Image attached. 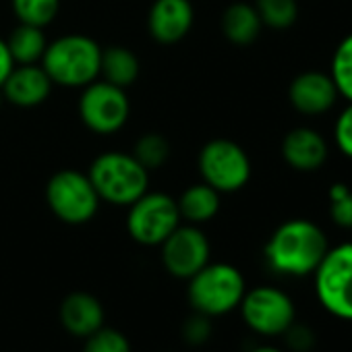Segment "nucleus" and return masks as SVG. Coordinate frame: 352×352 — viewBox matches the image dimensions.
I'll use <instances>...</instances> for the list:
<instances>
[{
	"mask_svg": "<svg viewBox=\"0 0 352 352\" xmlns=\"http://www.w3.org/2000/svg\"><path fill=\"white\" fill-rule=\"evenodd\" d=\"M327 249V236L315 222L294 218L272 232L263 255L272 272L302 278L315 274Z\"/></svg>",
	"mask_w": 352,
	"mask_h": 352,
	"instance_id": "1",
	"label": "nucleus"
},
{
	"mask_svg": "<svg viewBox=\"0 0 352 352\" xmlns=\"http://www.w3.org/2000/svg\"><path fill=\"white\" fill-rule=\"evenodd\" d=\"M11 7L19 23L46 28L56 19L60 0H11Z\"/></svg>",
	"mask_w": 352,
	"mask_h": 352,
	"instance_id": "23",
	"label": "nucleus"
},
{
	"mask_svg": "<svg viewBox=\"0 0 352 352\" xmlns=\"http://www.w3.org/2000/svg\"><path fill=\"white\" fill-rule=\"evenodd\" d=\"M7 46H9V52H11L15 65H38L44 58L48 40L44 36V28L19 23L11 32Z\"/></svg>",
	"mask_w": 352,
	"mask_h": 352,
	"instance_id": "20",
	"label": "nucleus"
},
{
	"mask_svg": "<svg viewBox=\"0 0 352 352\" xmlns=\"http://www.w3.org/2000/svg\"><path fill=\"white\" fill-rule=\"evenodd\" d=\"M139 58L131 48L124 46H108L102 50L100 77L120 89L131 87L139 79Z\"/></svg>",
	"mask_w": 352,
	"mask_h": 352,
	"instance_id": "19",
	"label": "nucleus"
},
{
	"mask_svg": "<svg viewBox=\"0 0 352 352\" xmlns=\"http://www.w3.org/2000/svg\"><path fill=\"white\" fill-rule=\"evenodd\" d=\"M284 338H286V342H288V348L294 350V352H307V350H311L313 344H315L313 331H311L307 325L296 323V321L284 331Z\"/></svg>",
	"mask_w": 352,
	"mask_h": 352,
	"instance_id": "29",
	"label": "nucleus"
},
{
	"mask_svg": "<svg viewBox=\"0 0 352 352\" xmlns=\"http://www.w3.org/2000/svg\"><path fill=\"white\" fill-rule=\"evenodd\" d=\"M187 282V298L191 309L212 319L239 309L247 292V282L241 270L224 261H210Z\"/></svg>",
	"mask_w": 352,
	"mask_h": 352,
	"instance_id": "3",
	"label": "nucleus"
},
{
	"mask_svg": "<svg viewBox=\"0 0 352 352\" xmlns=\"http://www.w3.org/2000/svg\"><path fill=\"white\" fill-rule=\"evenodd\" d=\"M181 222L176 199L160 191H145L129 206L126 232L143 247H160Z\"/></svg>",
	"mask_w": 352,
	"mask_h": 352,
	"instance_id": "7",
	"label": "nucleus"
},
{
	"mask_svg": "<svg viewBox=\"0 0 352 352\" xmlns=\"http://www.w3.org/2000/svg\"><path fill=\"white\" fill-rule=\"evenodd\" d=\"M212 333H214L212 317L195 313V311H193V315L181 327V336H183V340L189 346H204V344H208Z\"/></svg>",
	"mask_w": 352,
	"mask_h": 352,
	"instance_id": "27",
	"label": "nucleus"
},
{
	"mask_svg": "<svg viewBox=\"0 0 352 352\" xmlns=\"http://www.w3.org/2000/svg\"><path fill=\"white\" fill-rule=\"evenodd\" d=\"M102 48L100 44L83 34H67L48 44L42 67L60 87H85L100 79Z\"/></svg>",
	"mask_w": 352,
	"mask_h": 352,
	"instance_id": "2",
	"label": "nucleus"
},
{
	"mask_svg": "<svg viewBox=\"0 0 352 352\" xmlns=\"http://www.w3.org/2000/svg\"><path fill=\"white\" fill-rule=\"evenodd\" d=\"M338 89L329 73L305 71L296 75L288 87V100L292 108L305 116H319L333 108L338 100Z\"/></svg>",
	"mask_w": 352,
	"mask_h": 352,
	"instance_id": "13",
	"label": "nucleus"
},
{
	"mask_svg": "<svg viewBox=\"0 0 352 352\" xmlns=\"http://www.w3.org/2000/svg\"><path fill=\"white\" fill-rule=\"evenodd\" d=\"M220 195L222 193H218L208 183L191 185L189 189L181 193L179 199H176L181 220H185L187 224H195V226L214 220L220 212Z\"/></svg>",
	"mask_w": 352,
	"mask_h": 352,
	"instance_id": "17",
	"label": "nucleus"
},
{
	"mask_svg": "<svg viewBox=\"0 0 352 352\" xmlns=\"http://www.w3.org/2000/svg\"><path fill=\"white\" fill-rule=\"evenodd\" d=\"M251 352H284V350H280V348H276V346H257V348H253Z\"/></svg>",
	"mask_w": 352,
	"mask_h": 352,
	"instance_id": "31",
	"label": "nucleus"
},
{
	"mask_svg": "<svg viewBox=\"0 0 352 352\" xmlns=\"http://www.w3.org/2000/svg\"><path fill=\"white\" fill-rule=\"evenodd\" d=\"M81 352H133V346L120 329L104 325L83 340Z\"/></svg>",
	"mask_w": 352,
	"mask_h": 352,
	"instance_id": "25",
	"label": "nucleus"
},
{
	"mask_svg": "<svg viewBox=\"0 0 352 352\" xmlns=\"http://www.w3.org/2000/svg\"><path fill=\"white\" fill-rule=\"evenodd\" d=\"M58 319L67 333L85 340L106 325V309L102 300L91 292L77 290L63 298L58 307Z\"/></svg>",
	"mask_w": 352,
	"mask_h": 352,
	"instance_id": "14",
	"label": "nucleus"
},
{
	"mask_svg": "<svg viewBox=\"0 0 352 352\" xmlns=\"http://www.w3.org/2000/svg\"><path fill=\"white\" fill-rule=\"evenodd\" d=\"M329 195V216L340 228L352 230V191L344 183H336L327 191Z\"/></svg>",
	"mask_w": 352,
	"mask_h": 352,
	"instance_id": "26",
	"label": "nucleus"
},
{
	"mask_svg": "<svg viewBox=\"0 0 352 352\" xmlns=\"http://www.w3.org/2000/svg\"><path fill=\"white\" fill-rule=\"evenodd\" d=\"M89 181L100 199L110 206L129 208L137 201L149 185V172L124 151L100 153L89 166Z\"/></svg>",
	"mask_w": 352,
	"mask_h": 352,
	"instance_id": "4",
	"label": "nucleus"
},
{
	"mask_svg": "<svg viewBox=\"0 0 352 352\" xmlns=\"http://www.w3.org/2000/svg\"><path fill=\"white\" fill-rule=\"evenodd\" d=\"M195 21L191 0H153L147 15L149 36L160 44H176L189 36Z\"/></svg>",
	"mask_w": 352,
	"mask_h": 352,
	"instance_id": "12",
	"label": "nucleus"
},
{
	"mask_svg": "<svg viewBox=\"0 0 352 352\" xmlns=\"http://www.w3.org/2000/svg\"><path fill=\"white\" fill-rule=\"evenodd\" d=\"M239 309L245 325L265 338L284 336V331L296 321L292 298L276 286H257L247 290Z\"/></svg>",
	"mask_w": 352,
	"mask_h": 352,
	"instance_id": "9",
	"label": "nucleus"
},
{
	"mask_svg": "<svg viewBox=\"0 0 352 352\" xmlns=\"http://www.w3.org/2000/svg\"><path fill=\"white\" fill-rule=\"evenodd\" d=\"M253 7L261 23L272 30H288L298 19L296 0H255Z\"/></svg>",
	"mask_w": 352,
	"mask_h": 352,
	"instance_id": "22",
	"label": "nucleus"
},
{
	"mask_svg": "<svg viewBox=\"0 0 352 352\" xmlns=\"http://www.w3.org/2000/svg\"><path fill=\"white\" fill-rule=\"evenodd\" d=\"M199 174L218 193H236L251 179L247 151L230 139H212L199 151Z\"/></svg>",
	"mask_w": 352,
	"mask_h": 352,
	"instance_id": "8",
	"label": "nucleus"
},
{
	"mask_svg": "<svg viewBox=\"0 0 352 352\" xmlns=\"http://www.w3.org/2000/svg\"><path fill=\"white\" fill-rule=\"evenodd\" d=\"M333 141L338 149L352 160V102L340 112L333 124Z\"/></svg>",
	"mask_w": 352,
	"mask_h": 352,
	"instance_id": "28",
	"label": "nucleus"
},
{
	"mask_svg": "<svg viewBox=\"0 0 352 352\" xmlns=\"http://www.w3.org/2000/svg\"><path fill=\"white\" fill-rule=\"evenodd\" d=\"M3 100H5V96H3V89H0V106H3Z\"/></svg>",
	"mask_w": 352,
	"mask_h": 352,
	"instance_id": "32",
	"label": "nucleus"
},
{
	"mask_svg": "<svg viewBox=\"0 0 352 352\" xmlns=\"http://www.w3.org/2000/svg\"><path fill=\"white\" fill-rule=\"evenodd\" d=\"M129 114L131 104L126 89L104 79H96L83 87L79 98V118L89 131L98 135H112L126 124Z\"/></svg>",
	"mask_w": 352,
	"mask_h": 352,
	"instance_id": "10",
	"label": "nucleus"
},
{
	"mask_svg": "<svg viewBox=\"0 0 352 352\" xmlns=\"http://www.w3.org/2000/svg\"><path fill=\"white\" fill-rule=\"evenodd\" d=\"M131 153L147 172H151V170L162 168L170 160L172 147H170V141L162 133H145L135 141Z\"/></svg>",
	"mask_w": 352,
	"mask_h": 352,
	"instance_id": "21",
	"label": "nucleus"
},
{
	"mask_svg": "<svg viewBox=\"0 0 352 352\" xmlns=\"http://www.w3.org/2000/svg\"><path fill=\"white\" fill-rule=\"evenodd\" d=\"M15 67V60L9 52V46H7V40L0 38V87H3V83L7 81L9 73L13 71Z\"/></svg>",
	"mask_w": 352,
	"mask_h": 352,
	"instance_id": "30",
	"label": "nucleus"
},
{
	"mask_svg": "<svg viewBox=\"0 0 352 352\" xmlns=\"http://www.w3.org/2000/svg\"><path fill=\"white\" fill-rule=\"evenodd\" d=\"M52 79L42 65H15L3 83V96L17 108H36L44 104L52 91Z\"/></svg>",
	"mask_w": 352,
	"mask_h": 352,
	"instance_id": "15",
	"label": "nucleus"
},
{
	"mask_svg": "<svg viewBox=\"0 0 352 352\" xmlns=\"http://www.w3.org/2000/svg\"><path fill=\"white\" fill-rule=\"evenodd\" d=\"M329 147L323 135L309 126H296L286 133L282 141L284 162L298 172H315L327 160Z\"/></svg>",
	"mask_w": 352,
	"mask_h": 352,
	"instance_id": "16",
	"label": "nucleus"
},
{
	"mask_svg": "<svg viewBox=\"0 0 352 352\" xmlns=\"http://www.w3.org/2000/svg\"><path fill=\"white\" fill-rule=\"evenodd\" d=\"M329 77L342 98L352 102V34H348L333 50Z\"/></svg>",
	"mask_w": 352,
	"mask_h": 352,
	"instance_id": "24",
	"label": "nucleus"
},
{
	"mask_svg": "<svg viewBox=\"0 0 352 352\" xmlns=\"http://www.w3.org/2000/svg\"><path fill=\"white\" fill-rule=\"evenodd\" d=\"M100 201L89 176L73 168L58 170L46 185V204L50 212L69 226H81L94 220Z\"/></svg>",
	"mask_w": 352,
	"mask_h": 352,
	"instance_id": "5",
	"label": "nucleus"
},
{
	"mask_svg": "<svg viewBox=\"0 0 352 352\" xmlns=\"http://www.w3.org/2000/svg\"><path fill=\"white\" fill-rule=\"evenodd\" d=\"M261 19L253 5L232 3L222 13V34L234 46H249L261 34Z\"/></svg>",
	"mask_w": 352,
	"mask_h": 352,
	"instance_id": "18",
	"label": "nucleus"
},
{
	"mask_svg": "<svg viewBox=\"0 0 352 352\" xmlns=\"http://www.w3.org/2000/svg\"><path fill=\"white\" fill-rule=\"evenodd\" d=\"M313 276L319 305L329 315L352 321V243L327 249Z\"/></svg>",
	"mask_w": 352,
	"mask_h": 352,
	"instance_id": "6",
	"label": "nucleus"
},
{
	"mask_svg": "<svg viewBox=\"0 0 352 352\" xmlns=\"http://www.w3.org/2000/svg\"><path fill=\"white\" fill-rule=\"evenodd\" d=\"M160 257L164 270L170 276L179 280H189L204 265L210 263V239L195 224H179L160 245Z\"/></svg>",
	"mask_w": 352,
	"mask_h": 352,
	"instance_id": "11",
	"label": "nucleus"
}]
</instances>
